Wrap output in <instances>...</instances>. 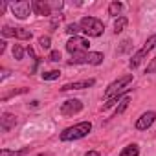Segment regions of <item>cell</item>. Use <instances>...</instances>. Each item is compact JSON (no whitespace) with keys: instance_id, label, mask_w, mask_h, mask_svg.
<instances>
[{"instance_id":"obj_1","label":"cell","mask_w":156,"mask_h":156,"mask_svg":"<svg viewBox=\"0 0 156 156\" xmlns=\"http://www.w3.org/2000/svg\"><path fill=\"white\" fill-rule=\"evenodd\" d=\"M92 130V123L90 121H81L73 127H68L61 132V141H73V140H81L85 138L88 132Z\"/></svg>"},{"instance_id":"obj_2","label":"cell","mask_w":156,"mask_h":156,"mask_svg":"<svg viewBox=\"0 0 156 156\" xmlns=\"http://www.w3.org/2000/svg\"><path fill=\"white\" fill-rule=\"evenodd\" d=\"M79 28L88 37H99L105 31V24L99 19H96V17H83L79 20Z\"/></svg>"},{"instance_id":"obj_3","label":"cell","mask_w":156,"mask_h":156,"mask_svg":"<svg viewBox=\"0 0 156 156\" xmlns=\"http://www.w3.org/2000/svg\"><path fill=\"white\" fill-rule=\"evenodd\" d=\"M103 53L99 51H87V53H79V55H72V59L68 61V64H101L103 62Z\"/></svg>"},{"instance_id":"obj_4","label":"cell","mask_w":156,"mask_h":156,"mask_svg":"<svg viewBox=\"0 0 156 156\" xmlns=\"http://www.w3.org/2000/svg\"><path fill=\"white\" fill-rule=\"evenodd\" d=\"M129 83H132V73H127V75L119 77L118 81L110 83V85H108V88L105 90V98H107V99H110V98H114L116 94H121V92L129 90V88H125Z\"/></svg>"},{"instance_id":"obj_5","label":"cell","mask_w":156,"mask_h":156,"mask_svg":"<svg viewBox=\"0 0 156 156\" xmlns=\"http://www.w3.org/2000/svg\"><path fill=\"white\" fill-rule=\"evenodd\" d=\"M88 39L85 37H72L68 42H66V50L72 53V55H79V53H87L88 51Z\"/></svg>"},{"instance_id":"obj_6","label":"cell","mask_w":156,"mask_h":156,"mask_svg":"<svg viewBox=\"0 0 156 156\" xmlns=\"http://www.w3.org/2000/svg\"><path fill=\"white\" fill-rule=\"evenodd\" d=\"M154 46H156V35L149 37V41H147V42L143 44V48H141L140 51H136V53L132 55V59H130L129 66H130V68L134 70V68H136V66H138V64H140V62L143 61V57H145V55H147V53H149V51H151V50H152Z\"/></svg>"},{"instance_id":"obj_7","label":"cell","mask_w":156,"mask_h":156,"mask_svg":"<svg viewBox=\"0 0 156 156\" xmlns=\"http://www.w3.org/2000/svg\"><path fill=\"white\" fill-rule=\"evenodd\" d=\"M2 35H4V37L22 39V41H30V39L33 37L30 30H26V28H11V26H4V28H2Z\"/></svg>"},{"instance_id":"obj_8","label":"cell","mask_w":156,"mask_h":156,"mask_svg":"<svg viewBox=\"0 0 156 156\" xmlns=\"http://www.w3.org/2000/svg\"><path fill=\"white\" fill-rule=\"evenodd\" d=\"M11 8V11H13V15L17 17V19H26L33 9H31V4L30 2H26V0H19V2H15V4H11L9 6Z\"/></svg>"},{"instance_id":"obj_9","label":"cell","mask_w":156,"mask_h":156,"mask_svg":"<svg viewBox=\"0 0 156 156\" xmlns=\"http://www.w3.org/2000/svg\"><path fill=\"white\" fill-rule=\"evenodd\" d=\"M81 110H83V103L79 99H68L61 105V114L62 116H73Z\"/></svg>"},{"instance_id":"obj_10","label":"cell","mask_w":156,"mask_h":156,"mask_svg":"<svg viewBox=\"0 0 156 156\" xmlns=\"http://www.w3.org/2000/svg\"><path fill=\"white\" fill-rule=\"evenodd\" d=\"M154 121H156V112L149 110V112H145V114H141V116L138 118V121H136V129H138V130H147Z\"/></svg>"},{"instance_id":"obj_11","label":"cell","mask_w":156,"mask_h":156,"mask_svg":"<svg viewBox=\"0 0 156 156\" xmlns=\"http://www.w3.org/2000/svg\"><path fill=\"white\" fill-rule=\"evenodd\" d=\"M31 9H33L35 15H42V17H50L51 15V4L50 2H42V0H33Z\"/></svg>"},{"instance_id":"obj_12","label":"cell","mask_w":156,"mask_h":156,"mask_svg":"<svg viewBox=\"0 0 156 156\" xmlns=\"http://www.w3.org/2000/svg\"><path fill=\"white\" fill-rule=\"evenodd\" d=\"M96 85V79H83V81H73V83H68L61 88V92H68V90H83V88H88V87H94Z\"/></svg>"},{"instance_id":"obj_13","label":"cell","mask_w":156,"mask_h":156,"mask_svg":"<svg viewBox=\"0 0 156 156\" xmlns=\"http://www.w3.org/2000/svg\"><path fill=\"white\" fill-rule=\"evenodd\" d=\"M15 125H17V116H13L9 112H4L2 118H0V129L4 132H9L11 129H15Z\"/></svg>"},{"instance_id":"obj_14","label":"cell","mask_w":156,"mask_h":156,"mask_svg":"<svg viewBox=\"0 0 156 156\" xmlns=\"http://www.w3.org/2000/svg\"><path fill=\"white\" fill-rule=\"evenodd\" d=\"M127 24H129V19H127V17H118L116 22H114V33H116V35L121 33V31L127 28Z\"/></svg>"},{"instance_id":"obj_15","label":"cell","mask_w":156,"mask_h":156,"mask_svg":"<svg viewBox=\"0 0 156 156\" xmlns=\"http://www.w3.org/2000/svg\"><path fill=\"white\" fill-rule=\"evenodd\" d=\"M119 156H140V149H138L136 143H130V145H127V147L119 152Z\"/></svg>"},{"instance_id":"obj_16","label":"cell","mask_w":156,"mask_h":156,"mask_svg":"<svg viewBox=\"0 0 156 156\" xmlns=\"http://www.w3.org/2000/svg\"><path fill=\"white\" fill-rule=\"evenodd\" d=\"M30 152V147H24L20 151H8V149H2L0 151V156H26Z\"/></svg>"},{"instance_id":"obj_17","label":"cell","mask_w":156,"mask_h":156,"mask_svg":"<svg viewBox=\"0 0 156 156\" xmlns=\"http://www.w3.org/2000/svg\"><path fill=\"white\" fill-rule=\"evenodd\" d=\"M129 90H130V88H129ZM129 90H125V92H121V94H116L114 98H110V99H107V103L103 105V108H110L112 105H116V103H119V101H121V99H123V98L127 96V92H129Z\"/></svg>"},{"instance_id":"obj_18","label":"cell","mask_w":156,"mask_h":156,"mask_svg":"<svg viewBox=\"0 0 156 156\" xmlns=\"http://www.w3.org/2000/svg\"><path fill=\"white\" fill-rule=\"evenodd\" d=\"M121 9H123V6H121L119 2H112V4L108 6V15H110V17H118V15L121 13Z\"/></svg>"},{"instance_id":"obj_19","label":"cell","mask_w":156,"mask_h":156,"mask_svg":"<svg viewBox=\"0 0 156 156\" xmlns=\"http://www.w3.org/2000/svg\"><path fill=\"white\" fill-rule=\"evenodd\" d=\"M59 75H61L59 70H50V72H44L42 73V79L44 81H55V79H59Z\"/></svg>"},{"instance_id":"obj_20","label":"cell","mask_w":156,"mask_h":156,"mask_svg":"<svg viewBox=\"0 0 156 156\" xmlns=\"http://www.w3.org/2000/svg\"><path fill=\"white\" fill-rule=\"evenodd\" d=\"M129 103H130V99H129V96H125V98H123V99L119 101V107L116 108V112H114V116H118V114H121V112H123V110H125V108L129 107Z\"/></svg>"},{"instance_id":"obj_21","label":"cell","mask_w":156,"mask_h":156,"mask_svg":"<svg viewBox=\"0 0 156 156\" xmlns=\"http://www.w3.org/2000/svg\"><path fill=\"white\" fill-rule=\"evenodd\" d=\"M13 57H15L17 61H20V59L24 57V50H22V46H19V44L13 46Z\"/></svg>"},{"instance_id":"obj_22","label":"cell","mask_w":156,"mask_h":156,"mask_svg":"<svg viewBox=\"0 0 156 156\" xmlns=\"http://www.w3.org/2000/svg\"><path fill=\"white\" fill-rule=\"evenodd\" d=\"M77 31H81L79 24H68V26H66V33H70V35L77 37Z\"/></svg>"},{"instance_id":"obj_23","label":"cell","mask_w":156,"mask_h":156,"mask_svg":"<svg viewBox=\"0 0 156 156\" xmlns=\"http://www.w3.org/2000/svg\"><path fill=\"white\" fill-rule=\"evenodd\" d=\"M39 44H41V48H42V50H50L51 41H50V37H41V39H39Z\"/></svg>"},{"instance_id":"obj_24","label":"cell","mask_w":156,"mask_h":156,"mask_svg":"<svg viewBox=\"0 0 156 156\" xmlns=\"http://www.w3.org/2000/svg\"><path fill=\"white\" fill-rule=\"evenodd\" d=\"M48 59H50L51 62H57V61L61 59V51H59V50H53V51H50V55H48Z\"/></svg>"},{"instance_id":"obj_25","label":"cell","mask_w":156,"mask_h":156,"mask_svg":"<svg viewBox=\"0 0 156 156\" xmlns=\"http://www.w3.org/2000/svg\"><path fill=\"white\" fill-rule=\"evenodd\" d=\"M154 72H156V57H154V59H151V62H149V66H147L145 73H154Z\"/></svg>"},{"instance_id":"obj_26","label":"cell","mask_w":156,"mask_h":156,"mask_svg":"<svg viewBox=\"0 0 156 156\" xmlns=\"http://www.w3.org/2000/svg\"><path fill=\"white\" fill-rule=\"evenodd\" d=\"M121 44H123V46H121V48H119L118 51H119V53H125V51H127V50L130 48V41H123Z\"/></svg>"},{"instance_id":"obj_27","label":"cell","mask_w":156,"mask_h":156,"mask_svg":"<svg viewBox=\"0 0 156 156\" xmlns=\"http://www.w3.org/2000/svg\"><path fill=\"white\" fill-rule=\"evenodd\" d=\"M6 51V41H2V42H0V55H2Z\"/></svg>"},{"instance_id":"obj_28","label":"cell","mask_w":156,"mask_h":156,"mask_svg":"<svg viewBox=\"0 0 156 156\" xmlns=\"http://www.w3.org/2000/svg\"><path fill=\"white\" fill-rule=\"evenodd\" d=\"M85 156H101V154H99L98 151H88V152H87Z\"/></svg>"},{"instance_id":"obj_29","label":"cell","mask_w":156,"mask_h":156,"mask_svg":"<svg viewBox=\"0 0 156 156\" xmlns=\"http://www.w3.org/2000/svg\"><path fill=\"white\" fill-rule=\"evenodd\" d=\"M37 156H51L50 152H41V154H37Z\"/></svg>"}]
</instances>
